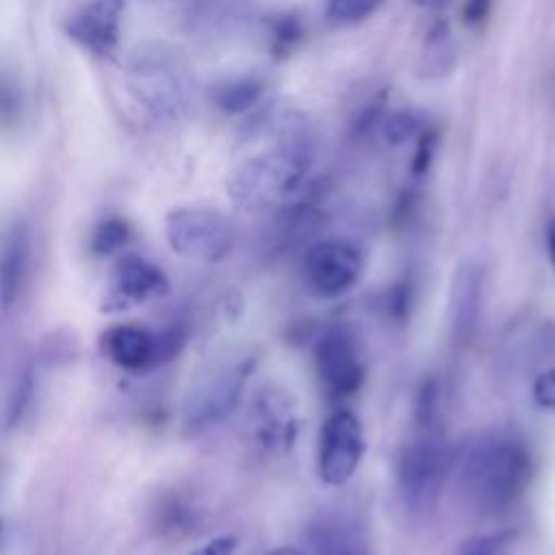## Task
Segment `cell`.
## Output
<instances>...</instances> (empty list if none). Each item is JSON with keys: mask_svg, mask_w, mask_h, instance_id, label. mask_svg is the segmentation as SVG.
Segmentation results:
<instances>
[{"mask_svg": "<svg viewBox=\"0 0 555 555\" xmlns=\"http://www.w3.org/2000/svg\"><path fill=\"white\" fill-rule=\"evenodd\" d=\"M327 15L340 24H356L373 15L384 0H325Z\"/></svg>", "mask_w": 555, "mask_h": 555, "instance_id": "cell-16", "label": "cell"}, {"mask_svg": "<svg viewBox=\"0 0 555 555\" xmlns=\"http://www.w3.org/2000/svg\"><path fill=\"white\" fill-rule=\"evenodd\" d=\"M271 555H293V551H288V548H280V551L271 553Z\"/></svg>", "mask_w": 555, "mask_h": 555, "instance_id": "cell-25", "label": "cell"}, {"mask_svg": "<svg viewBox=\"0 0 555 555\" xmlns=\"http://www.w3.org/2000/svg\"><path fill=\"white\" fill-rule=\"evenodd\" d=\"M509 546V535H486L475 542H470L464 551V555H505Z\"/></svg>", "mask_w": 555, "mask_h": 555, "instance_id": "cell-20", "label": "cell"}, {"mask_svg": "<svg viewBox=\"0 0 555 555\" xmlns=\"http://www.w3.org/2000/svg\"><path fill=\"white\" fill-rule=\"evenodd\" d=\"M449 453L438 421H416L414 436L399 457V492L410 512L429 509L444 483Z\"/></svg>", "mask_w": 555, "mask_h": 555, "instance_id": "cell-3", "label": "cell"}, {"mask_svg": "<svg viewBox=\"0 0 555 555\" xmlns=\"http://www.w3.org/2000/svg\"><path fill=\"white\" fill-rule=\"evenodd\" d=\"M124 0H91L67 20V35L87 52L106 56L115 50Z\"/></svg>", "mask_w": 555, "mask_h": 555, "instance_id": "cell-10", "label": "cell"}, {"mask_svg": "<svg viewBox=\"0 0 555 555\" xmlns=\"http://www.w3.org/2000/svg\"><path fill=\"white\" fill-rule=\"evenodd\" d=\"M128 236H130V232L124 221L106 219L95 228L93 238H91V249L95 254H111V251L124 247Z\"/></svg>", "mask_w": 555, "mask_h": 555, "instance_id": "cell-17", "label": "cell"}, {"mask_svg": "<svg viewBox=\"0 0 555 555\" xmlns=\"http://www.w3.org/2000/svg\"><path fill=\"white\" fill-rule=\"evenodd\" d=\"M364 438L358 418L351 412H334L319 438V475L330 486L347 483L360 466Z\"/></svg>", "mask_w": 555, "mask_h": 555, "instance_id": "cell-6", "label": "cell"}, {"mask_svg": "<svg viewBox=\"0 0 555 555\" xmlns=\"http://www.w3.org/2000/svg\"><path fill=\"white\" fill-rule=\"evenodd\" d=\"M102 353L113 364L128 371H137L154 362L156 336L139 325H113L102 334Z\"/></svg>", "mask_w": 555, "mask_h": 555, "instance_id": "cell-11", "label": "cell"}, {"mask_svg": "<svg viewBox=\"0 0 555 555\" xmlns=\"http://www.w3.org/2000/svg\"><path fill=\"white\" fill-rule=\"evenodd\" d=\"M421 126H423V121L418 119V115H414L410 111H399L384 119V137L390 143H401V141L418 137Z\"/></svg>", "mask_w": 555, "mask_h": 555, "instance_id": "cell-18", "label": "cell"}, {"mask_svg": "<svg viewBox=\"0 0 555 555\" xmlns=\"http://www.w3.org/2000/svg\"><path fill=\"white\" fill-rule=\"evenodd\" d=\"M314 366L321 382L336 395L356 392L364 379L356 345L343 330H330L317 340Z\"/></svg>", "mask_w": 555, "mask_h": 555, "instance_id": "cell-8", "label": "cell"}, {"mask_svg": "<svg viewBox=\"0 0 555 555\" xmlns=\"http://www.w3.org/2000/svg\"><path fill=\"white\" fill-rule=\"evenodd\" d=\"M165 291H167V278L156 264H152L141 256H126L117 262L108 280L104 308L106 310L132 308L152 297L163 295Z\"/></svg>", "mask_w": 555, "mask_h": 555, "instance_id": "cell-9", "label": "cell"}, {"mask_svg": "<svg viewBox=\"0 0 555 555\" xmlns=\"http://www.w3.org/2000/svg\"><path fill=\"white\" fill-rule=\"evenodd\" d=\"M308 167V150L295 141L249 156L228 178L230 197L243 210L271 208L301 189Z\"/></svg>", "mask_w": 555, "mask_h": 555, "instance_id": "cell-2", "label": "cell"}, {"mask_svg": "<svg viewBox=\"0 0 555 555\" xmlns=\"http://www.w3.org/2000/svg\"><path fill=\"white\" fill-rule=\"evenodd\" d=\"M481 284H483V271L473 262L460 267V271L455 273L453 291H451V314H453V334L462 343L470 340L477 327Z\"/></svg>", "mask_w": 555, "mask_h": 555, "instance_id": "cell-12", "label": "cell"}, {"mask_svg": "<svg viewBox=\"0 0 555 555\" xmlns=\"http://www.w3.org/2000/svg\"><path fill=\"white\" fill-rule=\"evenodd\" d=\"M533 477L527 442L514 434H488L470 442L457 457V486L481 516H501L516 507Z\"/></svg>", "mask_w": 555, "mask_h": 555, "instance_id": "cell-1", "label": "cell"}, {"mask_svg": "<svg viewBox=\"0 0 555 555\" xmlns=\"http://www.w3.org/2000/svg\"><path fill=\"white\" fill-rule=\"evenodd\" d=\"M165 236L169 247L184 258L217 262L234 247L236 232L230 219L212 208H178L165 219Z\"/></svg>", "mask_w": 555, "mask_h": 555, "instance_id": "cell-4", "label": "cell"}, {"mask_svg": "<svg viewBox=\"0 0 555 555\" xmlns=\"http://www.w3.org/2000/svg\"><path fill=\"white\" fill-rule=\"evenodd\" d=\"M544 241H546V256H548V262L555 271V217L548 221L546 225V234H544Z\"/></svg>", "mask_w": 555, "mask_h": 555, "instance_id": "cell-23", "label": "cell"}, {"mask_svg": "<svg viewBox=\"0 0 555 555\" xmlns=\"http://www.w3.org/2000/svg\"><path fill=\"white\" fill-rule=\"evenodd\" d=\"M28 271V241L22 232H13L4 241L2 264H0V291H2V308L9 310L26 280Z\"/></svg>", "mask_w": 555, "mask_h": 555, "instance_id": "cell-13", "label": "cell"}, {"mask_svg": "<svg viewBox=\"0 0 555 555\" xmlns=\"http://www.w3.org/2000/svg\"><path fill=\"white\" fill-rule=\"evenodd\" d=\"M249 364L238 362L210 373L191 395L184 410V423L191 429L208 427L228 416L245 386Z\"/></svg>", "mask_w": 555, "mask_h": 555, "instance_id": "cell-7", "label": "cell"}, {"mask_svg": "<svg viewBox=\"0 0 555 555\" xmlns=\"http://www.w3.org/2000/svg\"><path fill=\"white\" fill-rule=\"evenodd\" d=\"M418 7H423V9H442L449 0H414Z\"/></svg>", "mask_w": 555, "mask_h": 555, "instance_id": "cell-24", "label": "cell"}, {"mask_svg": "<svg viewBox=\"0 0 555 555\" xmlns=\"http://www.w3.org/2000/svg\"><path fill=\"white\" fill-rule=\"evenodd\" d=\"M533 399L540 408L555 412V366L540 373L533 382Z\"/></svg>", "mask_w": 555, "mask_h": 555, "instance_id": "cell-19", "label": "cell"}, {"mask_svg": "<svg viewBox=\"0 0 555 555\" xmlns=\"http://www.w3.org/2000/svg\"><path fill=\"white\" fill-rule=\"evenodd\" d=\"M457 59V48L451 35V28L447 22H438L423 46V59H421V72L425 76L438 78L453 69Z\"/></svg>", "mask_w": 555, "mask_h": 555, "instance_id": "cell-14", "label": "cell"}, {"mask_svg": "<svg viewBox=\"0 0 555 555\" xmlns=\"http://www.w3.org/2000/svg\"><path fill=\"white\" fill-rule=\"evenodd\" d=\"M362 273L360 249L345 238H327L312 245L304 258V278L319 297H338L353 288Z\"/></svg>", "mask_w": 555, "mask_h": 555, "instance_id": "cell-5", "label": "cell"}, {"mask_svg": "<svg viewBox=\"0 0 555 555\" xmlns=\"http://www.w3.org/2000/svg\"><path fill=\"white\" fill-rule=\"evenodd\" d=\"M232 551H234V540L221 538V540H215V542L206 544V546L199 548L195 555H230Z\"/></svg>", "mask_w": 555, "mask_h": 555, "instance_id": "cell-21", "label": "cell"}, {"mask_svg": "<svg viewBox=\"0 0 555 555\" xmlns=\"http://www.w3.org/2000/svg\"><path fill=\"white\" fill-rule=\"evenodd\" d=\"M260 91H262L260 85L254 80H236L221 89L217 102L223 111L238 113L243 108H249L260 98Z\"/></svg>", "mask_w": 555, "mask_h": 555, "instance_id": "cell-15", "label": "cell"}, {"mask_svg": "<svg viewBox=\"0 0 555 555\" xmlns=\"http://www.w3.org/2000/svg\"><path fill=\"white\" fill-rule=\"evenodd\" d=\"M490 7V0H468L466 4V20L468 22H479L486 17Z\"/></svg>", "mask_w": 555, "mask_h": 555, "instance_id": "cell-22", "label": "cell"}]
</instances>
